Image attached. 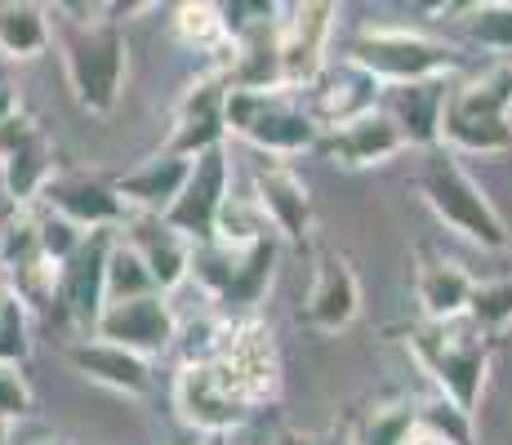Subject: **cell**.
I'll return each mask as SVG.
<instances>
[{"label": "cell", "mask_w": 512, "mask_h": 445, "mask_svg": "<svg viewBox=\"0 0 512 445\" xmlns=\"http://www.w3.org/2000/svg\"><path fill=\"white\" fill-rule=\"evenodd\" d=\"M9 432H14V423L0 419V445H9Z\"/></svg>", "instance_id": "f6af8a7d"}, {"label": "cell", "mask_w": 512, "mask_h": 445, "mask_svg": "<svg viewBox=\"0 0 512 445\" xmlns=\"http://www.w3.org/2000/svg\"><path fill=\"white\" fill-rule=\"evenodd\" d=\"M223 121H228V134L245 138L263 156H281V161L312 152L321 143V125L312 121L308 103H303V89H290V85H268V89L228 85Z\"/></svg>", "instance_id": "277c9868"}, {"label": "cell", "mask_w": 512, "mask_h": 445, "mask_svg": "<svg viewBox=\"0 0 512 445\" xmlns=\"http://www.w3.org/2000/svg\"><path fill=\"white\" fill-rule=\"evenodd\" d=\"M348 58L366 67L379 85H401V81H428V76H455L459 58L450 45L428 41L419 32H401V27H370L352 41Z\"/></svg>", "instance_id": "52a82bcc"}, {"label": "cell", "mask_w": 512, "mask_h": 445, "mask_svg": "<svg viewBox=\"0 0 512 445\" xmlns=\"http://www.w3.org/2000/svg\"><path fill=\"white\" fill-rule=\"evenodd\" d=\"M49 174H54V143H49L45 130H36L27 143L0 156V192L18 205H32Z\"/></svg>", "instance_id": "d4e9b609"}, {"label": "cell", "mask_w": 512, "mask_h": 445, "mask_svg": "<svg viewBox=\"0 0 512 445\" xmlns=\"http://www.w3.org/2000/svg\"><path fill=\"white\" fill-rule=\"evenodd\" d=\"M468 316L481 325V330H504L512 321V281H490V285H472V303Z\"/></svg>", "instance_id": "836d02e7"}, {"label": "cell", "mask_w": 512, "mask_h": 445, "mask_svg": "<svg viewBox=\"0 0 512 445\" xmlns=\"http://www.w3.org/2000/svg\"><path fill=\"white\" fill-rule=\"evenodd\" d=\"M419 410L415 401H392V405H374L366 428L352 437V445H401L406 441V432L415 428Z\"/></svg>", "instance_id": "4dcf8cb0"}, {"label": "cell", "mask_w": 512, "mask_h": 445, "mask_svg": "<svg viewBox=\"0 0 512 445\" xmlns=\"http://www.w3.org/2000/svg\"><path fill=\"white\" fill-rule=\"evenodd\" d=\"M14 210H18V201H9V196L0 192V241H5V223L14 219Z\"/></svg>", "instance_id": "ee69618b"}, {"label": "cell", "mask_w": 512, "mask_h": 445, "mask_svg": "<svg viewBox=\"0 0 512 445\" xmlns=\"http://www.w3.org/2000/svg\"><path fill=\"white\" fill-rule=\"evenodd\" d=\"M58 18H107V0H49Z\"/></svg>", "instance_id": "74e56055"}, {"label": "cell", "mask_w": 512, "mask_h": 445, "mask_svg": "<svg viewBox=\"0 0 512 445\" xmlns=\"http://www.w3.org/2000/svg\"><path fill=\"white\" fill-rule=\"evenodd\" d=\"M472 276L459 263L441 259V254H419L415 263V299L423 321H455V316H468L472 303Z\"/></svg>", "instance_id": "603a6c76"}, {"label": "cell", "mask_w": 512, "mask_h": 445, "mask_svg": "<svg viewBox=\"0 0 512 445\" xmlns=\"http://www.w3.org/2000/svg\"><path fill=\"white\" fill-rule=\"evenodd\" d=\"M277 445H352L343 432H281Z\"/></svg>", "instance_id": "f35d334b"}, {"label": "cell", "mask_w": 512, "mask_h": 445, "mask_svg": "<svg viewBox=\"0 0 512 445\" xmlns=\"http://www.w3.org/2000/svg\"><path fill=\"white\" fill-rule=\"evenodd\" d=\"M5 294H9V285H5V281H0V303H5Z\"/></svg>", "instance_id": "bcb514c9"}, {"label": "cell", "mask_w": 512, "mask_h": 445, "mask_svg": "<svg viewBox=\"0 0 512 445\" xmlns=\"http://www.w3.org/2000/svg\"><path fill=\"white\" fill-rule=\"evenodd\" d=\"M36 445H58V441H36Z\"/></svg>", "instance_id": "7dc6e473"}, {"label": "cell", "mask_w": 512, "mask_h": 445, "mask_svg": "<svg viewBox=\"0 0 512 445\" xmlns=\"http://www.w3.org/2000/svg\"><path fill=\"white\" fill-rule=\"evenodd\" d=\"M277 254H281V245L272 232L236 245L232 276L214 303H223V308H254V303H263V294H268V285H272V272H277Z\"/></svg>", "instance_id": "cb8c5ba5"}, {"label": "cell", "mask_w": 512, "mask_h": 445, "mask_svg": "<svg viewBox=\"0 0 512 445\" xmlns=\"http://www.w3.org/2000/svg\"><path fill=\"white\" fill-rule=\"evenodd\" d=\"M49 45H54V27L36 0H0V54L14 63H32Z\"/></svg>", "instance_id": "484cf974"}, {"label": "cell", "mask_w": 512, "mask_h": 445, "mask_svg": "<svg viewBox=\"0 0 512 445\" xmlns=\"http://www.w3.org/2000/svg\"><path fill=\"white\" fill-rule=\"evenodd\" d=\"M192 170V156H179V152H156L152 161L134 165L130 174L116 178V196L125 201V210H147V214H165L170 201L179 196L183 178Z\"/></svg>", "instance_id": "7402d4cb"}, {"label": "cell", "mask_w": 512, "mask_h": 445, "mask_svg": "<svg viewBox=\"0 0 512 445\" xmlns=\"http://www.w3.org/2000/svg\"><path fill=\"white\" fill-rule=\"evenodd\" d=\"M174 36H179L183 45H192V49H219V45H228L214 0H183L179 14H174Z\"/></svg>", "instance_id": "f546056e"}, {"label": "cell", "mask_w": 512, "mask_h": 445, "mask_svg": "<svg viewBox=\"0 0 512 445\" xmlns=\"http://www.w3.org/2000/svg\"><path fill=\"white\" fill-rule=\"evenodd\" d=\"M36 201L49 205V210L67 214L76 227H121L125 223V201L116 196L112 183L103 178H90V174H76V170H54L45 178V187L36 192Z\"/></svg>", "instance_id": "2e32d148"}, {"label": "cell", "mask_w": 512, "mask_h": 445, "mask_svg": "<svg viewBox=\"0 0 512 445\" xmlns=\"http://www.w3.org/2000/svg\"><path fill=\"white\" fill-rule=\"evenodd\" d=\"M94 339H107V343H121V348L147 356H165L179 339V316H174L165 290H147V294H134V299H112L103 303V312L94 316Z\"/></svg>", "instance_id": "9c48e42d"}, {"label": "cell", "mask_w": 512, "mask_h": 445, "mask_svg": "<svg viewBox=\"0 0 512 445\" xmlns=\"http://www.w3.org/2000/svg\"><path fill=\"white\" fill-rule=\"evenodd\" d=\"M9 112H18V89L9 81H0V121H5Z\"/></svg>", "instance_id": "7bdbcfd3"}, {"label": "cell", "mask_w": 512, "mask_h": 445, "mask_svg": "<svg viewBox=\"0 0 512 445\" xmlns=\"http://www.w3.org/2000/svg\"><path fill=\"white\" fill-rule=\"evenodd\" d=\"M32 356V308L14 290L0 303V361L23 365Z\"/></svg>", "instance_id": "d6a6232c"}, {"label": "cell", "mask_w": 512, "mask_h": 445, "mask_svg": "<svg viewBox=\"0 0 512 445\" xmlns=\"http://www.w3.org/2000/svg\"><path fill=\"white\" fill-rule=\"evenodd\" d=\"M415 410H419V423L437 428L441 437H450L455 445H472V414H464L459 405H450L441 392L432 401H415Z\"/></svg>", "instance_id": "e575fe53"}, {"label": "cell", "mask_w": 512, "mask_h": 445, "mask_svg": "<svg viewBox=\"0 0 512 445\" xmlns=\"http://www.w3.org/2000/svg\"><path fill=\"white\" fill-rule=\"evenodd\" d=\"M174 410L196 437H228L245 419H250V405L232 392V383L219 374L214 356H187L174 374Z\"/></svg>", "instance_id": "ba28073f"}, {"label": "cell", "mask_w": 512, "mask_h": 445, "mask_svg": "<svg viewBox=\"0 0 512 445\" xmlns=\"http://www.w3.org/2000/svg\"><path fill=\"white\" fill-rule=\"evenodd\" d=\"M415 5V14H446V9H455V5H464V0H410Z\"/></svg>", "instance_id": "b9f144b4"}, {"label": "cell", "mask_w": 512, "mask_h": 445, "mask_svg": "<svg viewBox=\"0 0 512 445\" xmlns=\"http://www.w3.org/2000/svg\"><path fill=\"white\" fill-rule=\"evenodd\" d=\"M121 236L139 250V259L152 272L156 290H179L187 281V263H192V241L183 232H174L161 214H147V210H130L121 223Z\"/></svg>", "instance_id": "e0dca14e"}, {"label": "cell", "mask_w": 512, "mask_h": 445, "mask_svg": "<svg viewBox=\"0 0 512 445\" xmlns=\"http://www.w3.org/2000/svg\"><path fill=\"white\" fill-rule=\"evenodd\" d=\"M232 192V161H228V143H214L205 152L192 156V170H187L179 196L170 201V210L161 214L174 232H183L187 241H210L214 219H219L223 196Z\"/></svg>", "instance_id": "8fae6325"}, {"label": "cell", "mask_w": 512, "mask_h": 445, "mask_svg": "<svg viewBox=\"0 0 512 445\" xmlns=\"http://www.w3.org/2000/svg\"><path fill=\"white\" fill-rule=\"evenodd\" d=\"M357 312H361L357 272H352L348 259L326 254L317 267V276H312L308 299H303V321H308L317 334H339L357 321Z\"/></svg>", "instance_id": "ffe728a7"}, {"label": "cell", "mask_w": 512, "mask_h": 445, "mask_svg": "<svg viewBox=\"0 0 512 445\" xmlns=\"http://www.w3.org/2000/svg\"><path fill=\"white\" fill-rule=\"evenodd\" d=\"M468 36L495 54H512V0H472Z\"/></svg>", "instance_id": "f1b7e54d"}, {"label": "cell", "mask_w": 512, "mask_h": 445, "mask_svg": "<svg viewBox=\"0 0 512 445\" xmlns=\"http://www.w3.org/2000/svg\"><path fill=\"white\" fill-rule=\"evenodd\" d=\"M317 147L334 165H343V170H374V165H388L392 156H401L410 143L401 134V125L392 121L388 107L374 103L361 116H352V121L321 130Z\"/></svg>", "instance_id": "4fadbf2b"}, {"label": "cell", "mask_w": 512, "mask_h": 445, "mask_svg": "<svg viewBox=\"0 0 512 445\" xmlns=\"http://www.w3.org/2000/svg\"><path fill=\"white\" fill-rule=\"evenodd\" d=\"M214 9H219L228 45L241 41V36L277 32L281 27V0H214Z\"/></svg>", "instance_id": "83f0119b"}, {"label": "cell", "mask_w": 512, "mask_h": 445, "mask_svg": "<svg viewBox=\"0 0 512 445\" xmlns=\"http://www.w3.org/2000/svg\"><path fill=\"white\" fill-rule=\"evenodd\" d=\"M32 219H36V245H41V254L54 267L63 263L85 236V227H76L67 214L49 210V205H41V201H32Z\"/></svg>", "instance_id": "1f68e13d"}, {"label": "cell", "mask_w": 512, "mask_h": 445, "mask_svg": "<svg viewBox=\"0 0 512 445\" xmlns=\"http://www.w3.org/2000/svg\"><path fill=\"white\" fill-rule=\"evenodd\" d=\"M36 130H41V121H36L32 112H23V107H18V112H9L5 121H0V156L14 152L18 143H27Z\"/></svg>", "instance_id": "8d00e7d4"}, {"label": "cell", "mask_w": 512, "mask_h": 445, "mask_svg": "<svg viewBox=\"0 0 512 445\" xmlns=\"http://www.w3.org/2000/svg\"><path fill=\"white\" fill-rule=\"evenodd\" d=\"M76 374H85L90 383L107 392H121V397H147L152 392V361L121 343H107V339H85L67 352Z\"/></svg>", "instance_id": "44dd1931"}, {"label": "cell", "mask_w": 512, "mask_h": 445, "mask_svg": "<svg viewBox=\"0 0 512 445\" xmlns=\"http://www.w3.org/2000/svg\"><path fill=\"white\" fill-rule=\"evenodd\" d=\"M339 23V0H294L290 18H281L277 54H281V85L308 89L326 67L330 36Z\"/></svg>", "instance_id": "7c38bea8"}, {"label": "cell", "mask_w": 512, "mask_h": 445, "mask_svg": "<svg viewBox=\"0 0 512 445\" xmlns=\"http://www.w3.org/2000/svg\"><path fill=\"white\" fill-rule=\"evenodd\" d=\"M446 94H450V76H428V81L383 85L379 103L401 125L406 143L428 152V147L441 143V107H446Z\"/></svg>", "instance_id": "d6986e66"}, {"label": "cell", "mask_w": 512, "mask_h": 445, "mask_svg": "<svg viewBox=\"0 0 512 445\" xmlns=\"http://www.w3.org/2000/svg\"><path fill=\"white\" fill-rule=\"evenodd\" d=\"M156 5V0H107V18H116V23H125V18H134L139 9Z\"/></svg>", "instance_id": "60d3db41"}, {"label": "cell", "mask_w": 512, "mask_h": 445, "mask_svg": "<svg viewBox=\"0 0 512 445\" xmlns=\"http://www.w3.org/2000/svg\"><path fill=\"white\" fill-rule=\"evenodd\" d=\"M147 290H156L152 272H147V263L139 259V250H134V245L121 236V227H116L112 250H107V272H103L107 303H112V299H134V294H147Z\"/></svg>", "instance_id": "4316f807"}, {"label": "cell", "mask_w": 512, "mask_h": 445, "mask_svg": "<svg viewBox=\"0 0 512 445\" xmlns=\"http://www.w3.org/2000/svg\"><path fill=\"white\" fill-rule=\"evenodd\" d=\"M250 201L259 205L263 223L272 227V236H277V241L303 245L312 236V227H317L308 183H303V178L294 174L281 156H272V161H263L259 170H254V196H250Z\"/></svg>", "instance_id": "5bb4252c"}, {"label": "cell", "mask_w": 512, "mask_h": 445, "mask_svg": "<svg viewBox=\"0 0 512 445\" xmlns=\"http://www.w3.org/2000/svg\"><path fill=\"white\" fill-rule=\"evenodd\" d=\"M441 147L450 152H504L512 147V58L481 76L450 85L441 107Z\"/></svg>", "instance_id": "5b68a950"}, {"label": "cell", "mask_w": 512, "mask_h": 445, "mask_svg": "<svg viewBox=\"0 0 512 445\" xmlns=\"http://www.w3.org/2000/svg\"><path fill=\"white\" fill-rule=\"evenodd\" d=\"M210 356L223 379L232 383V392L250 405V410L281 397V352H277V339H272L268 321L245 316V321L223 325L219 348Z\"/></svg>", "instance_id": "8992f818"}, {"label": "cell", "mask_w": 512, "mask_h": 445, "mask_svg": "<svg viewBox=\"0 0 512 445\" xmlns=\"http://www.w3.org/2000/svg\"><path fill=\"white\" fill-rule=\"evenodd\" d=\"M32 405H36V397H32V383H27L23 365L0 361V419L18 423L32 414Z\"/></svg>", "instance_id": "d590c367"}, {"label": "cell", "mask_w": 512, "mask_h": 445, "mask_svg": "<svg viewBox=\"0 0 512 445\" xmlns=\"http://www.w3.org/2000/svg\"><path fill=\"white\" fill-rule=\"evenodd\" d=\"M223 98H228V67L205 72L183 89L174 107V130L165 138V152L196 156L214 143H228V121H223Z\"/></svg>", "instance_id": "9a60e30c"}, {"label": "cell", "mask_w": 512, "mask_h": 445, "mask_svg": "<svg viewBox=\"0 0 512 445\" xmlns=\"http://www.w3.org/2000/svg\"><path fill=\"white\" fill-rule=\"evenodd\" d=\"M419 196L428 201V210L455 236H464L468 245H477V250H486V254L508 250L512 236H508L504 214L495 210V201L481 192V183L459 165V156L450 152V147H441V143L428 147V161H423V170H419Z\"/></svg>", "instance_id": "7a4b0ae2"}, {"label": "cell", "mask_w": 512, "mask_h": 445, "mask_svg": "<svg viewBox=\"0 0 512 445\" xmlns=\"http://www.w3.org/2000/svg\"><path fill=\"white\" fill-rule=\"evenodd\" d=\"M112 236H116V227H90V232L81 236V245L54 267V294H49V303L63 312V321L81 325V330H90L94 316L103 312V303H107L103 272H107Z\"/></svg>", "instance_id": "30bf717a"}, {"label": "cell", "mask_w": 512, "mask_h": 445, "mask_svg": "<svg viewBox=\"0 0 512 445\" xmlns=\"http://www.w3.org/2000/svg\"><path fill=\"white\" fill-rule=\"evenodd\" d=\"M308 89H312L308 112H312V121H317L321 130L361 116L366 107L379 103V94H383V85L374 81L366 67L352 63V58H343L339 67H321V76Z\"/></svg>", "instance_id": "ac0fdd59"}, {"label": "cell", "mask_w": 512, "mask_h": 445, "mask_svg": "<svg viewBox=\"0 0 512 445\" xmlns=\"http://www.w3.org/2000/svg\"><path fill=\"white\" fill-rule=\"evenodd\" d=\"M401 445H455V441L441 437L437 428H428V423H419V419H415V428L406 432V441H401Z\"/></svg>", "instance_id": "ab89813d"}, {"label": "cell", "mask_w": 512, "mask_h": 445, "mask_svg": "<svg viewBox=\"0 0 512 445\" xmlns=\"http://www.w3.org/2000/svg\"><path fill=\"white\" fill-rule=\"evenodd\" d=\"M410 348H415V361L428 370L441 397L459 405L464 414H477L490 374V330H481L472 316L423 321L410 334Z\"/></svg>", "instance_id": "3957f363"}, {"label": "cell", "mask_w": 512, "mask_h": 445, "mask_svg": "<svg viewBox=\"0 0 512 445\" xmlns=\"http://www.w3.org/2000/svg\"><path fill=\"white\" fill-rule=\"evenodd\" d=\"M63 72L81 112L112 116L130 76V41L116 18H63L54 27Z\"/></svg>", "instance_id": "6da1fadb"}]
</instances>
